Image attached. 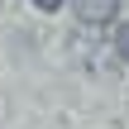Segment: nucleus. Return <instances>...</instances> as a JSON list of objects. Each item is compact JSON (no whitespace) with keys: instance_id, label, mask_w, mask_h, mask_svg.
<instances>
[{"instance_id":"3","label":"nucleus","mask_w":129,"mask_h":129,"mask_svg":"<svg viewBox=\"0 0 129 129\" xmlns=\"http://www.w3.org/2000/svg\"><path fill=\"white\" fill-rule=\"evenodd\" d=\"M34 5H38V10H57L62 0H34Z\"/></svg>"},{"instance_id":"2","label":"nucleus","mask_w":129,"mask_h":129,"mask_svg":"<svg viewBox=\"0 0 129 129\" xmlns=\"http://www.w3.org/2000/svg\"><path fill=\"white\" fill-rule=\"evenodd\" d=\"M115 53H120V62H129V19L115 24Z\"/></svg>"},{"instance_id":"1","label":"nucleus","mask_w":129,"mask_h":129,"mask_svg":"<svg viewBox=\"0 0 129 129\" xmlns=\"http://www.w3.org/2000/svg\"><path fill=\"white\" fill-rule=\"evenodd\" d=\"M72 5H77V19H81V24H91V29L110 24V19H115V10H120V0H72Z\"/></svg>"}]
</instances>
